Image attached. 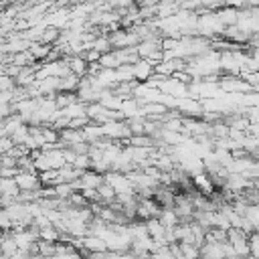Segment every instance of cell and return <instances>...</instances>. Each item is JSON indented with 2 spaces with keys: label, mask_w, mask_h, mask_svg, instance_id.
<instances>
[{
  "label": "cell",
  "mask_w": 259,
  "mask_h": 259,
  "mask_svg": "<svg viewBox=\"0 0 259 259\" xmlns=\"http://www.w3.org/2000/svg\"><path fill=\"white\" fill-rule=\"evenodd\" d=\"M247 247H249V257L259 259V231H251L247 235Z\"/></svg>",
  "instance_id": "obj_9"
},
{
  "label": "cell",
  "mask_w": 259,
  "mask_h": 259,
  "mask_svg": "<svg viewBox=\"0 0 259 259\" xmlns=\"http://www.w3.org/2000/svg\"><path fill=\"white\" fill-rule=\"evenodd\" d=\"M53 99H55L57 109H63V107H67V105L79 101V99H77V91H57V93L53 95Z\"/></svg>",
  "instance_id": "obj_6"
},
{
  "label": "cell",
  "mask_w": 259,
  "mask_h": 259,
  "mask_svg": "<svg viewBox=\"0 0 259 259\" xmlns=\"http://www.w3.org/2000/svg\"><path fill=\"white\" fill-rule=\"evenodd\" d=\"M132 73H134V79L136 81H146L152 73H154V65L148 61V59H138L134 65H132Z\"/></svg>",
  "instance_id": "obj_4"
},
{
  "label": "cell",
  "mask_w": 259,
  "mask_h": 259,
  "mask_svg": "<svg viewBox=\"0 0 259 259\" xmlns=\"http://www.w3.org/2000/svg\"><path fill=\"white\" fill-rule=\"evenodd\" d=\"M63 59H65L67 69H69L73 75H77V77L87 75V61H85L81 55H67V57H63Z\"/></svg>",
  "instance_id": "obj_3"
},
{
  "label": "cell",
  "mask_w": 259,
  "mask_h": 259,
  "mask_svg": "<svg viewBox=\"0 0 259 259\" xmlns=\"http://www.w3.org/2000/svg\"><path fill=\"white\" fill-rule=\"evenodd\" d=\"M59 36H61V28L55 26V24H49V26H45V28L40 30L38 40H40V42H47V45H55V42L59 40Z\"/></svg>",
  "instance_id": "obj_7"
},
{
  "label": "cell",
  "mask_w": 259,
  "mask_h": 259,
  "mask_svg": "<svg viewBox=\"0 0 259 259\" xmlns=\"http://www.w3.org/2000/svg\"><path fill=\"white\" fill-rule=\"evenodd\" d=\"M219 22L223 26H229V24H235L237 22V16H239V8L237 6H229V4H223L219 10H214Z\"/></svg>",
  "instance_id": "obj_5"
},
{
  "label": "cell",
  "mask_w": 259,
  "mask_h": 259,
  "mask_svg": "<svg viewBox=\"0 0 259 259\" xmlns=\"http://www.w3.org/2000/svg\"><path fill=\"white\" fill-rule=\"evenodd\" d=\"M16 83H14V79L10 77V75H6V73H0V91H6V89H12Z\"/></svg>",
  "instance_id": "obj_16"
},
{
  "label": "cell",
  "mask_w": 259,
  "mask_h": 259,
  "mask_svg": "<svg viewBox=\"0 0 259 259\" xmlns=\"http://www.w3.org/2000/svg\"><path fill=\"white\" fill-rule=\"evenodd\" d=\"M16 172H18V168H16V166L0 168V176H2V178H14V176H16Z\"/></svg>",
  "instance_id": "obj_17"
},
{
  "label": "cell",
  "mask_w": 259,
  "mask_h": 259,
  "mask_svg": "<svg viewBox=\"0 0 259 259\" xmlns=\"http://www.w3.org/2000/svg\"><path fill=\"white\" fill-rule=\"evenodd\" d=\"M26 138H28V123H20V125L10 134V140H12L14 144H24Z\"/></svg>",
  "instance_id": "obj_11"
},
{
  "label": "cell",
  "mask_w": 259,
  "mask_h": 259,
  "mask_svg": "<svg viewBox=\"0 0 259 259\" xmlns=\"http://www.w3.org/2000/svg\"><path fill=\"white\" fill-rule=\"evenodd\" d=\"M14 182L20 190H36L40 186L38 172H26V170H18L14 176Z\"/></svg>",
  "instance_id": "obj_1"
},
{
  "label": "cell",
  "mask_w": 259,
  "mask_h": 259,
  "mask_svg": "<svg viewBox=\"0 0 259 259\" xmlns=\"http://www.w3.org/2000/svg\"><path fill=\"white\" fill-rule=\"evenodd\" d=\"M243 217L257 229L259 227V204H247V208H245V212H243Z\"/></svg>",
  "instance_id": "obj_12"
},
{
  "label": "cell",
  "mask_w": 259,
  "mask_h": 259,
  "mask_svg": "<svg viewBox=\"0 0 259 259\" xmlns=\"http://www.w3.org/2000/svg\"><path fill=\"white\" fill-rule=\"evenodd\" d=\"M178 247H180V255H182V257H188V259L200 257V255H198V247L192 245V243H180V241H178Z\"/></svg>",
  "instance_id": "obj_14"
},
{
  "label": "cell",
  "mask_w": 259,
  "mask_h": 259,
  "mask_svg": "<svg viewBox=\"0 0 259 259\" xmlns=\"http://www.w3.org/2000/svg\"><path fill=\"white\" fill-rule=\"evenodd\" d=\"M55 243H57V241L36 239V249H38V255H55Z\"/></svg>",
  "instance_id": "obj_13"
},
{
  "label": "cell",
  "mask_w": 259,
  "mask_h": 259,
  "mask_svg": "<svg viewBox=\"0 0 259 259\" xmlns=\"http://www.w3.org/2000/svg\"><path fill=\"white\" fill-rule=\"evenodd\" d=\"M101 182H103V174L95 172L93 168H85V170L81 172V176L77 178L79 190H81V188H97Z\"/></svg>",
  "instance_id": "obj_2"
},
{
  "label": "cell",
  "mask_w": 259,
  "mask_h": 259,
  "mask_svg": "<svg viewBox=\"0 0 259 259\" xmlns=\"http://www.w3.org/2000/svg\"><path fill=\"white\" fill-rule=\"evenodd\" d=\"M85 105H87V103H83V101H75V103H71V105L63 107V109H61V113H63V115H67V117L85 115Z\"/></svg>",
  "instance_id": "obj_10"
},
{
  "label": "cell",
  "mask_w": 259,
  "mask_h": 259,
  "mask_svg": "<svg viewBox=\"0 0 259 259\" xmlns=\"http://www.w3.org/2000/svg\"><path fill=\"white\" fill-rule=\"evenodd\" d=\"M71 192H75V188H73L71 182H59V184H55V194L59 198H67Z\"/></svg>",
  "instance_id": "obj_15"
},
{
  "label": "cell",
  "mask_w": 259,
  "mask_h": 259,
  "mask_svg": "<svg viewBox=\"0 0 259 259\" xmlns=\"http://www.w3.org/2000/svg\"><path fill=\"white\" fill-rule=\"evenodd\" d=\"M158 219H160V223L164 225V229H174V227L178 225V217H176V212H174L172 206H170V208H162L160 214H158Z\"/></svg>",
  "instance_id": "obj_8"
}]
</instances>
